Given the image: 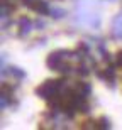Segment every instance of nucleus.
I'll use <instances>...</instances> for the list:
<instances>
[{"label":"nucleus","instance_id":"obj_3","mask_svg":"<svg viewBox=\"0 0 122 130\" xmlns=\"http://www.w3.org/2000/svg\"><path fill=\"white\" fill-rule=\"evenodd\" d=\"M25 4H27V7H29L31 10H34V12H37V14H49V7L46 2H43V0H25Z\"/></svg>","mask_w":122,"mask_h":130},{"label":"nucleus","instance_id":"obj_1","mask_svg":"<svg viewBox=\"0 0 122 130\" xmlns=\"http://www.w3.org/2000/svg\"><path fill=\"white\" fill-rule=\"evenodd\" d=\"M88 54H80L76 51H68V49H58L48 56L46 64L49 69L53 71H59V73H78V74H88L87 63L85 58Z\"/></svg>","mask_w":122,"mask_h":130},{"label":"nucleus","instance_id":"obj_2","mask_svg":"<svg viewBox=\"0 0 122 130\" xmlns=\"http://www.w3.org/2000/svg\"><path fill=\"white\" fill-rule=\"evenodd\" d=\"M100 0H78V9L75 10V22L83 27L97 29L100 25V14H98Z\"/></svg>","mask_w":122,"mask_h":130},{"label":"nucleus","instance_id":"obj_4","mask_svg":"<svg viewBox=\"0 0 122 130\" xmlns=\"http://www.w3.org/2000/svg\"><path fill=\"white\" fill-rule=\"evenodd\" d=\"M112 36L115 39H122V10L112 20Z\"/></svg>","mask_w":122,"mask_h":130},{"label":"nucleus","instance_id":"obj_5","mask_svg":"<svg viewBox=\"0 0 122 130\" xmlns=\"http://www.w3.org/2000/svg\"><path fill=\"white\" fill-rule=\"evenodd\" d=\"M19 27H20V34H22V36H27L31 30L34 29V22L31 19H27V17H22V19L19 20Z\"/></svg>","mask_w":122,"mask_h":130}]
</instances>
